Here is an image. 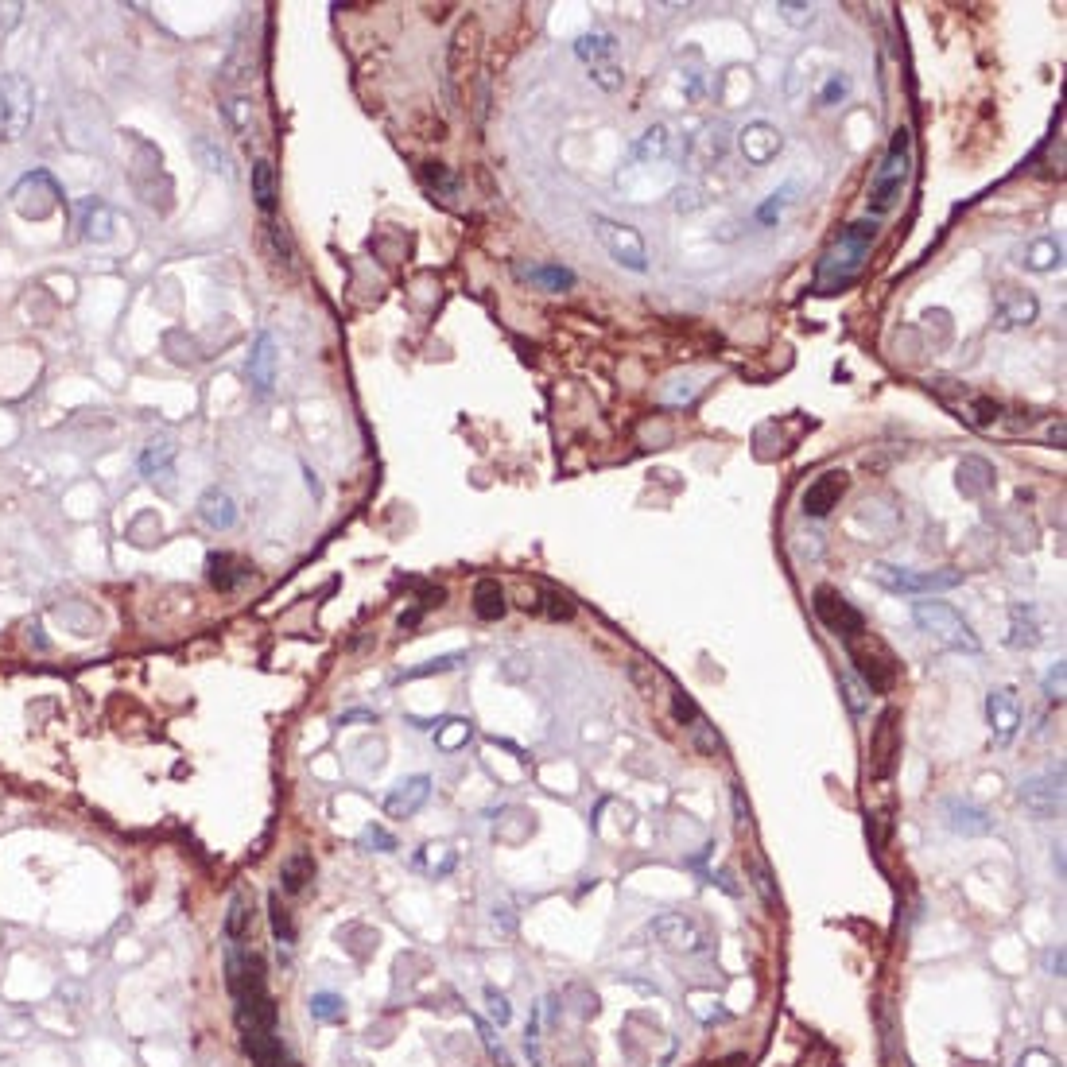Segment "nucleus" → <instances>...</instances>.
Wrapping results in <instances>:
<instances>
[{
  "label": "nucleus",
  "instance_id": "1",
  "mask_svg": "<svg viewBox=\"0 0 1067 1067\" xmlns=\"http://www.w3.org/2000/svg\"><path fill=\"white\" fill-rule=\"evenodd\" d=\"M226 982L233 994V1017L237 1033L257 1067H291L284 1044L276 1033V1005L268 994V974L257 951H245V943H229L226 951Z\"/></svg>",
  "mask_w": 1067,
  "mask_h": 1067
},
{
  "label": "nucleus",
  "instance_id": "2",
  "mask_svg": "<svg viewBox=\"0 0 1067 1067\" xmlns=\"http://www.w3.org/2000/svg\"><path fill=\"white\" fill-rule=\"evenodd\" d=\"M912 621L920 625V633H928L932 641H939L943 648L951 652H967V656H978L982 652V641L978 633L970 629V621L955 606L939 602V598H928V602H916L912 606Z\"/></svg>",
  "mask_w": 1067,
  "mask_h": 1067
},
{
  "label": "nucleus",
  "instance_id": "3",
  "mask_svg": "<svg viewBox=\"0 0 1067 1067\" xmlns=\"http://www.w3.org/2000/svg\"><path fill=\"white\" fill-rule=\"evenodd\" d=\"M870 579L889 590V594H905V598H932L943 590H955L963 586V571H912V567H897V563H873Z\"/></svg>",
  "mask_w": 1067,
  "mask_h": 1067
},
{
  "label": "nucleus",
  "instance_id": "4",
  "mask_svg": "<svg viewBox=\"0 0 1067 1067\" xmlns=\"http://www.w3.org/2000/svg\"><path fill=\"white\" fill-rule=\"evenodd\" d=\"M590 226H594L598 245L606 249V257L614 260V264H621L625 272H648V249L641 229L629 226V222H614L606 214H594Z\"/></svg>",
  "mask_w": 1067,
  "mask_h": 1067
},
{
  "label": "nucleus",
  "instance_id": "5",
  "mask_svg": "<svg viewBox=\"0 0 1067 1067\" xmlns=\"http://www.w3.org/2000/svg\"><path fill=\"white\" fill-rule=\"evenodd\" d=\"M846 648H850V660H854L858 676L866 679V687H870V691H877V695H889V691L897 687V660H893V652L881 645L870 629H866L862 637L846 641Z\"/></svg>",
  "mask_w": 1067,
  "mask_h": 1067
},
{
  "label": "nucleus",
  "instance_id": "6",
  "mask_svg": "<svg viewBox=\"0 0 1067 1067\" xmlns=\"http://www.w3.org/2000/svg\"><path fill=\"white\" fill-rule=\"evenodd\" d=\"M35 113V94L28 86V78L8 74L0 82V140H20Z\"/></svg>",
  "mask_w": 1067,
  "mask_h": 1067
},
{
  "label": "nucleus",
  "instance_id": "7",
  "mask_svg": "<svg viewBox=\"0 0 1067 1067\" xmlns=\"http://www.w3.org/2000/svg\"><path fill=\"white\" fill-rule=\"evenodd\" d=\"M815 617L842 641H854L866 633V617L854 602H846V594H839L835 586H819L815 590Z\"/></svg>",
  "mask_w": 1067,
  "mask_h": 1067
},
{
  "label": "nucleus",
  "instance_id": "8",
  "mask_svg": "<svg viewBox=\"0 0 1067 1067\" xmlns=\"http://www.w3.org/2000/svg\"><path fill=\"white\" fill-rule=\"evenodd\" d=\"M1021 804L1033 811L1036 819L1060 815V808H1064V769L1021 780Z\"/></svg>",
  "mask_w": 1067,
  "mask_h": 1067
},
{
  "label": "nucleus",
  "instance_id": "9",
  "mask_svg": "<svg viewBox=\"0 0 1067 1067\" xmlns=\"http://www.w3.org/2000/svg\"><path fill=\"white\" fill-rule=\"evenodd\" d=\"M986 722H990V734L998 745H1009L1021 730V707H1017V695L1009 687H998L986 695Z\"/></svg>",
  "mask_w": 1067,
  "mask_h": 1067
},
{
  "label": "nucleus",
  "instance_id": "10",
  "mask_svg": "<svg viewBox=\"0 0 1067 1067\" xmlns=\"http://www.w3.org/2000/svg\"><path fill=\"white\" fill-rule=\"evenodd\" d=\"M738 148H742V156L753 167H765V163H773L780 156L784 132L776 129V125H769V121H753V125H745L738 132Z\"/></svg>",
  "mask_w": 1067,
  "mask_h": 1067
},
{
  "label": "nucleus",
  "instance_id": "11",
  "mask_svg": "<svg viewBox=\"0 0 1067 1067\" xmlns=\"http://www.w3.org/2000/svg\"><path fill=\"white\" fill-rule=\"evenodd\" d=\"M939 811H943L947 831H955L963 839H978V835H990L994 831V819L978 808V804H970V800H943Z\"/></svg>",
  "mask_w": 1067,
  "mask_h": 1067
},
{
  "label": "nucleus",
  "instance_id": "12",
  "mask_svg": "<svg viewBox=\"0 0 1067 1067\" xmlns=\"http://www.w3.org/2000/svg\"><path fill=\"white\" fill-rule=\"evenodd\" d=\"M994 307H998V323L1009 330V326H1029L1036 323L1040 315V303H1036L1033 291H1021V288H998L994 291Z\"/></svg>",
  "mask_w": 1067,
  "mask_h": 1067
},
{
  "label": "nucleus",
  "instance_id": "13",
  "mask_svg": "<svg viewBox=\"0 0 1067 1067\" xmlns=\"http://www.w3.org/2000/svg\"><path fill=\"white\" fill-rule=\"evenodd\" d=\"M237 517H241V509H237L233 493H229V489H222V485H210V489L198 497V520H202L206 528H214V532H229V528L237 524Z\"/></svg>",
  "mask_w": 1067,
  "mask_h": 1067
},
{
  "label": "nucleus",
  "instance_id": "14",
  "mask_svg": "<svg viewBox=\"0 0 1067 1067\" xmlns=\"http://www.w3.org/2000/svg\"><path fill=\"white\" fill-rule=\"evenodd\" d=\"M427 796H431V776H408L385 796V811L392 819H412L427 804Z\"/></svg>",
  "mask_w": 1067,
  "mask_h": 1067
},
{
  "label": "nucleus",
  "instance_id": "15",
  "mask_svg": "<svg viewBox=\"0 0 1067 1067\" xmlns=\"http://www.w3.org/2000/svg\"><path fill=\"white\" fill-rule=\"evenodd\" d=\"M846 493V474L842 470H827L804 489V513L808 517H827L831 509H839V497Z\"/></svg>",
  "mask_w": 1067,
  "mask_h": 1067
},
{
  "label": "nucleus",
  "instance_id": "16",
  "mask_svg": "<svg viewBox=\"0 0 1067 1067\" xmlns=\"http://www.w3.org/2000/svg\"><path fill=\"white\" fill-rule=\"evenodd\" d=\"M206 579L214 590H237L253 579V567L245 559H237L233 551H214V555H206Z\"/></svg>",
  "mask_w": 1067,
  "mask_h": 1067
},
{
  "label": "nucleus",
  "instance_id": "17",
  "mask_svg": "<svg viewBox=\"0 0 1067 1067\" xmlns=\"http://www.w3.org/2000/svg\"><path fill=\"white\" fill-rule=\"evenodd\" d=\"M276 338L272 334H257L253 354H249V385L257 396H268L276 385Z\"/></svg>",
  "mask_w": 1067,
  "mask_h": 1067
},
{
  "label": "nucleus",
  "instance_id": "18",
  "mask_svg": "<svg viewBox=\"0 0 1067 1067\" xmlns=\"http://www.w3.org/2000/svg\"><path fill=\"white\" fill-rule=\"evenodd\" d=\"M652 936L660 939L664 947H672V951H699V947H703V936H699V928H695L691 920L676 916V912L660 916V920L652 924Z\"/></svg>",
  "mask_w": 1067,
  "mask_h": 1067
},
{
  "label": "nucleus",
  "instance_id": "19",
  "mask_svg": "<svg viewBox=\"0 0 1067 1067\" xmlns=\"http://www.w3.org/2000/svg\"><path fill=\"white\" fill-rule=\"evenodd\" d=\"M1009 648H1036L1040 645V610L1033 602H1017L1009 610Z\"/></svg>",
  "mask_w": 1067,
  "mask_h": 1067
},
{
  "label": "nucleus",
  "instance_id": "20",
  "mask_svg": "<svg viewBox=\"0 0 1067 1067\" xmlns=\"http://www.w3.org/2000/svg\"><path fill=\"white\" fill-rule=\"evenodd\" d=\"M513 272H517L520 280H532V284H540L544 291H571L575 288V272L571 268H563V264H513Z\"/></svg>",
  "mask_w": 1067,
  "mask_h": 1067
},
{
  "label": "nucleus",
  "instance_id": "21",
  "mask_svg": "<svg viewBox=\"0 0 1067 1067\" xmlns=\"http://www.w3.org/2000/svg\"><path fill=\"white\" fill-rule=\"evenodd\" d=\"M870 753H873V765H877V773H889L893 757L901 753V734H897V711H889L885 718H881V726H877V734H873Z\"/></svg>",
  "mask_w": 1067,
  "mask_h": 1067
},
{
  "label": "nucleus",
  "instance_id": "22",
  "mask_svg": "<svg viewBox=\"0 0 1067 1067\" xmlns=\"http://www.w3.org/2000/svg\"><path fill=\"white\" fill-rule=\"evenodd\" d=\"M994 489V466L986 458H963L959 462V493L963 497H982Z\"/></svg>",
  "mask_w": 1067,
  "mask_h": 1067
},
{
  "label": "nucleus",
  "instance_id": "23",
  "mask_svg": "<svg viewBox=\"0 0 1067 1067\" xmlns=\"http://www.w3.org/2000/svg\"><path fill=\"white\" fill-rule=\"evenodd\" d=\"M505 610H509L505 586L497 579H478V586H474V614L482 617V621H501Z\"/></svg>",
  "mask_w": 1067,
  "mask_h": 1067
},
{
  "label": "nucleus",
  "instance_id": "24",
  "mask_svg": "<svg viewBox=\"0 0 1067 1067\" xmlns=\"http://www.w3.org/2000/svg\"><path fill=\"white\" fill-rule=\"evenodd\" d=\"M78 229H82L86 237H94V241H109V237H113V214H109L97 198H86V202L78 206Z\"/></svg>",
  "mask_w": 1067,
  "mask_h": 1067
},
{
  "label": "nucleus",
  "instance_id": "25",
  "mask_svg": "<svg viewBox=\"0 0 1067 1067\" xmlns=\"http://www.w3.org/2000/svg\"><path fill=\"white\" fill-rule=\"evenodd\" d=\"M311 877H315V858H311L307 850H295L291 858H284V866H280V881H284V893H303Z\"/></svg>",
  "mask_w": 1067,
  "mask_h": 1067
},
{
  "label": "nucleus",
  "instance_id": "26",
  "mask_svg": "<svg viewBox=\"0 0 1067 1067\" xmlns=\"http://www.w3.org/2000/svg\"><path fill=\"white\" fill-rule=\"evenodd\" d=\"M908 129H897L893 132V140H889V152H885V160H881V167H877V179H905L908 175Z\"/></svg>",
  "mask_w": 1067,
  "mask_h": 1067
},
{
  "label": "nucleus",
  "instance_id": "27",
  "mask_svg": "<svg viewBox=\"0 0 1067 1067\" xmlns=\"http://www.w3.org/2000/svg\"><path fill=\"white\" fill-rule=\"evenodd\" d=\"M253 202H257V210L260 214H272L276 210V171H272V163L268 160H257L253 163Z\"/></svg>",
  "mask_w": 1067,
  "mask_h": 1067
},
{
  "label": "nucleus",
  "instance_id": "28",
  "mask_svg": "<svg viewBox=\"0 0 1067 1067\" xmlns=\"http://www.w3.org/2000/svg\"><path fill=\"white\" fill-rule=\"evenodd\" d=\"M249 928H253V901H249V893H233L229 916H226V939L229 943H241V939L249 936Z\"/></svg>",
  "mask_w": 1067,
  "mask_h": 1067
},
{
  "label": "nucleus",
  "instance_id": "29",
  "mask_svg": "<svg viewBox=\"0 0 1067 1067\" xmlns=\"http://www.w3.org/2000/svg\"><path fill=\"white\" fill-rule=\"evenodd\" d=\"M171 462H175V447L160 439V443H148V451L140 454V474L144 478H171Z\"/></svg>",
  "mask_w": 1067,
  "mask_h": 1067
},
{
  "label": "nucleus",
  "instance_id": "30",
  "mask_svg": "<svg viewBox=\"0 0 1067 1067\" xmlns=\"http://www.w3.org/2000/svg\"><path fill=\"white\" fill-rule=\"evenodd\" d=\"M614 47H617V39L610 32H590L575 43V55H579L582 63L598 66V63H610V59H614Z\"/></svg>",
  "mask_w": 1067,
  "mask_h": 1067
},
{
  "label": "nucleus",
  "instance_id": "31",
  "mask_svg": "<svg viewBox=\"0 0 1067 1067\" xmlns=\"http://www.w3.org/2000/svg\"><path fill=\"white\" fill-rule=\"evenodd\" d=\"M1060 257H1064L1060 241H1056V237H1040V241H1033V245H1029L1025 264H1029L1033 272H1052V268H1060Z\"/></svg>",
  "mask_w": 1067,
  "mask_h": 1067
},
{
  "label": "nucleus",
  "instance_id": "32",
  "mask_svg": "<svg viewBox=\"0 0 1067 1067\" xmlns=\"http://www.w3.org/2000/svg\"><path fill=\"white\" fill-rule=\"evenodd\" d=\"M470 734H474L470 718H439V726H435V745L451 753V749L470 742Z\"/></svg>",
  "mask_w": 1067,
  "mask_h": 1067
},
{
  "label": "nucleus",
  "instance_id": "33",
  "mask_svg": "<svg viewBox=\"0 0 1067 1067\" xmlns=\"http://www.w3.org/2000/svg\"><path fill=\"white\" fill-rule=\"evenodd\" d=\"M873 237H877V218H858V222H850L842 229L839 245L854 249V253H870Z\"/></svg>",
  "mask_w": 1067,
  "mask_h": 1067
},
{
  "label": "nucleus",
  "instance_id": "34",
  "mask_svg": "<svg viewBox=\"0 0 1067 1067\" xmlns=\"http://www.w3.org/2000/svg\"><path fill=\"white\" fill-rule=\"evenodd\" d=\"M901 187H905V179H873V187H870L873 218H881V214H889V210H893V202L901 198Z\"/></svg>",
  "mask_w": 1067,
  "mask_h": 1067
},
{
  "label": "nucleus",
  "instance_id": "35",
  "mask_svg": "<svg viewBox=\"0 0 1067 1067\" xmlns=\"http://www.w3.org/2000/svg\"><path fill=\"white\" fill-rule=\"evenodd\" d=\"M311 1017L326 1021V1025H338V1021H346V1002L338 994H315L311 998Z\"/></svg>",
  "mask_w": 1067,
  "mask_h": 1067
},
{
  "label": "nucleus",
  "instance_id": "36",
  "mask_svg": "<svg viewBox=\"0 0 1067 1067\" xmlns=\"http://www.w3.org/2000/svg\"><path fill=\"white\" fill-rule=\"evenodd\" d=\"M668 152V129L664 125H652V129L641 132V140L633 144V156L637 160H648V156H664Z\"/></svg>",
  "mask_w": 1067,
  "mask_h": 1067
},
{
  "label": "nucleus",
  "instance_id": "37",
  "mask_svg": "<svg viewBox=\"0 0 1067 1067\" xmlns=\"http://www.w3.org/2000/svg\"><path fill=\"white\" fill-rule=\"evenodd\" d=\"M420 866L423 870H431L435 877H443V873H451L454 870V854L447 850V846H423V858H420Z\"/></svg>",
  "mask_w": 1067,
  "mask_h": 1067
},
{
  "label": "nucleus",
  "instance_id": "38",
  "mask_svg": "<svg viewBox=\"0 0 1067 1067\" xmlns=\"http://www.w3.org/2000/svg\"><path fill=\"white\" fill-rule=\"evenodd\" d=\"M462 664V652H451V656H439V660H427L420 668H408L404 679H423V676H439V672H454Z\"/></svg>",
  "mask_w": 1067,
  "mask_h": 1067
},
{
  "label": "nucleus",
  "instance_id": "39",
  "mask_svg": "<svg viewBox=\"0 0 1067 1067\" xmlns=\"http://www.w3.org/2000/svg\"><path fill=\"white\" fill-rule=\"evenodd\" d=\"M423 179H427L435 191H443V194L458 191V179H454L451 171H447V163H423Z\"/></svg>",
  "mask_w": 1067,
  "mask_h": 1067
},
{
  "label": "nucleus",
  "instance_id": "40",
  "mask_svg": "<svg viewBox=\"0 0 1067 1067\" xmlns=\"http://www.w3.org/2000/svg\"><path fill=\"white\" fill-rule=\"evenodd\" d=\"M776 12H780L792 28H811V24H815V4H788V0H784V4H776Z\"/></svg>",
  "mask_w": 1067,
  "mask_h": 1067
},
{
  "label": "nucleus",
  "instance_id": "41",
  "mask_svg": "<svg viewBox=\"0 0 1067 1067\" xmlns=\"http://www.w3.org/2000/svg\"><path fill=\"white\" fill-rule=\"evenodd\" d=\"M788 194H792V187H780L776 194H769V202L757 210V222H765V226L780 222V214H784V206H788Z\"/></svg>",
  "mask_w": 1067,
  "mask_h": 1067
},
{
  "label": "nucleus",
  "instance_id": "42",
  "mask_svg": "<svg viewBox=\"0 0 1067 1067\" xmlns=\"http://www.w3.org/2000/svg\"><path fill=\"white\" fill-rule=\"evenodd\" d=\"M590 82H598L602 90H610L614 94L617 86H621V66L610 59V63H598V66H590Z\"/></svg>",
  "mask_w": 1067,
  "mask_h": 1067
},
{
  "label": "nucleus",
  "instance_id": "43",
  "mask_svg": "<svg viewBox=\"0 0 1067 1067\" xmlns=\"http://www.w3.org/2000/svg\"><path fill=\"white\" fill-rule=\"evenodd\" d=\"M357 842H361L365 850H381V854H392V850H396V839L388 835L385 827H365V831H361V839H357Z\"/></svg>",
  "mask_w": 1067,
  "mask_h": 1067
},
{
  "label": "nucleus",
  "instance_id": "44",
  "mask_svg": "<svg viewBox=\"0 0 1067 1067\" xmlns=\"http://www.w3.org/2000/svg\"><path fill=\"white\" fill-rule=\"evenodd\" d=\"M540 598L548 602V606H540V610H544V614H548V617H563V621H567V617L575 614V606H571V602H567L563 594H555V590H548V586H540Z\"/></svg>",
  "mask_w": 1067,
  "mask_h": 1067
},
{
  "label": "nucleus",
  "instance_id": "45",
  "mask_svg": "<svg viewBox=\"0 0 1067 1067\" xmlns=\"http://www.w3.org/2000/svg\"><path fill=\"white\" fill-rule=\"evenodd\" d=\"M485 1005H489V1017H493L497 1025H509V1021H513V1009H509V998H505V994H497L493 986L485 990Z\"/></svg>",
  "mask_w": 1067,
  "mask_h": 1067
},
{
  "label": "nucleus",
  "instance_id": "46",
  "mask_svg": "<svg viewBox=\"0 0 1067 1067\" xmlns=\"http://www.w3.org/2000/svg\"><path fill=\"white\" fill-rule=\"evenodd\" d=\"M1044 695H1048L1052 703L1064 699V660H1056V664L1048 668V676H1044Z\"/></svg>",
  "mask_w": 1067,
  "mask_h": 1067
},
{
  "label": "nucleus",
  "instance_id": "47",
  "mask_svg": "<svg viewBox=\"0 0 1067 1067\" xmlns=\"http://www.w3.org/2000/svg\"><path fill=\"white\" fill-rule=\"evenodd\" d=\"M194 148H198V156H206V167H210V171H222V175H229V160H226V152H222V148H210V140H206V136H202Z\"/></svg>",
  "mask_w": 1067,
  "mask_h": 1067
},
{
  "label": "nucleus",
  "instance_id": "48",
  "mask_svg": "<svg viewBox=\"0 0 1067 1067\" xmlns=\"http://www.w3.org/2000/svg\"><path fill=\"white\" fill-rule=\"evenodd\" d=\"M268 908H272V932H276V936L284 939V943H291V924H288V912L280 908V897H276V893L268 897Z\"/></svg>",
  "mask_w": 1067,
  "mask_h": 1067
},
{
  "label": "nucleus",
  "instance_id": "49",
  "mask_svg": "<svg viewBox=\"0 0 1067 1067\" xmlns=\"http://www.w3.org/2000/svg\"><path fill=\"white\" fill-rule=\"evenodd\" d=\"M850 94V78L846 74H831V82L823 86V105H835V101H842V97Z\"/></svg>",
  "mask_w": 1067,
  "mask_h": 1067
},
{
  "label": "nucleus",
  "instance_id": "50",
  "mask_svg": "<svg viewBox=\"0 0 1067 1067\" xmlns=\"http://www.w3.org/2000/svg\"><path fill=\"white\" fill-rule=\"evenodd\" d=\"M249 117H253V101H245V97H233V101H229V121L245 132V129H249Z\"/></svg>",
  "mask_w": 1067,
  "mask_h": 1067
},
{
  "label": "nucleus",
  "instance_id": "51",
  "mask_svg": "<svg viewBox=\"0 0 1067 1067\" xmlns=\"http://www.w3.org/2000/svg\"><path fill=\"white\" fill-rule=\"evenodd\" d=\"M268 237L276 245V253H284V264H295V249H291V237L284 226H268Z\"/></svg>",
  "mask_w": 1067,
  "mask_h": 1067
},
{
  "label": "nucleus",
  "instance_id": "52",
  "mask_svg": "<svg viewBox=\"0 0 1067 1067\" xmlns=\"http://www.w3.org/2000/svg\"><path fill=\"white\" fill-rule=\"evenodd\" d=\"M753 885L761 889V897H765V905H776V893H773V885H769V870H765L761 862H753Z\"/></svg>",
  "mask_w": 1067,
  "mask_h": 1067
},
{
  "label": "nucleus",
  "instance_id": "53",
  "mask_svg": "<svg viewBox=\"0 0 1067 1067\" xmlns=\"http://www.w3.org/2000/svg\"><path fill=\"white\" fill-rule=\"evenodd\" d=\"M842 691H846V703H850V711H854V714L866 711V703H862V687L854 683V676H842Z\"/></svg>",
  "mask_w": 1067,
  "mask_h": 1067
},
{
  "label": "nucleus",
  "instance_id": "54",
  "mask_svg": "<svg viewBox=\"0 0 1067 1067\" xmlns=\"http://www.w3.org/2000/svg\"><path fill=\"white\" fill-rule=\"evenodd\" d=\"M1017 1067H1060V1064H1056L1048 1052H1036L1033 1048V1052H1025V1056L1017 1060Z\"/></svg>",
  "mask_w": 1067,
  "mask_h": 1067
},
{
  "label": "nucleus",
  "instance_id": "55",
  "mask_svg": "<svg viewBox=\"0 0 1067 1067\" xmlns=\"http://www.w3.org/2000/svg\"><path fill=\"white\" fill-rule=\"evenodd\" d=\"M734 811H738V823H742V827H749V804L742 800V792H738V788H734Z\"/></svg>",
  "mask_w": 1067,
  "mask_h": 1067
},
{
  "label": "nucleus",
  "instance_id": "56",
  "mask_svg": "<svg viewBox=\"0 0 1067 1067\" xmlns=\"http://www.w3.org/2000/svg\"><path fill=\"white\" fill-rule=\"evenodd\" d=\"M1048 970L1060 978L1064 974V951H1048Z\"/></svg>",
  "mask_w": 1067,
  "mask_h": 1067
}]
</instances>
